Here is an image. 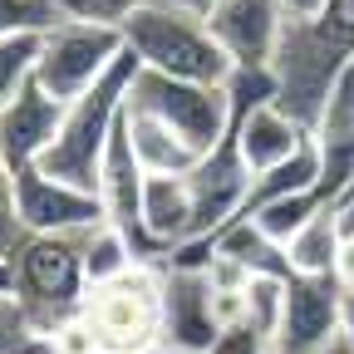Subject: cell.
Listing matches in <instances>:
<instances>
[{
	"mask_svg": "<svg viewBox=\"0 0 354 354\" xmlns=\"http://www.w3.org/2000/svg\"><path fill=\"white\" fill-rule=\"evenodd\" d=\"M123 128L148 172H192L232 128V94L216 84L167 79L138 64L123 99Z\"/></svg>",
	"mask_w": 354,
	"mask_h": 354,
	"instance_id": "obj_1",
	"label": "cell"
},
{
	"mask_svg": "<svg viewBox=\"0 0 354 354\" xmlns=\"http://www.w3.org/2000/svg\"><path fill=\"white\" fill-rule=\"evenodd\" d=\"M88 354H162L167 349V271L138 261L118 281L88 286L79 305Z\"/></svg>",
	"mask_w": 354,
	"mask_h": 354,
	"instance_id": "obj_2",
	"label": "cell"
},
{
	"mask_svg": "<svg viewBox=\"0 0 354 354\" xmlns=\"http://www.w3.org/2000/svg\"><path fill=\"white\" fill-rule=\"evenodd\" d=\"M354 59V0H330V6L286 30V44L276 55V84H281V109L295 113L305 128L315 123L335 74Z\"/></svg>",
	"mask_w": 354,
	"mask_h": 354,
	"instance_id": "obj_3",
	"label": "cell"
},
{
	"mask_svg": "<svg viewBox=\"0 0 354 354\" xmlns=\"http://www.w3.org/2000/svg\"><path fill=\"white\" fill-rule=\"evenodd\" d=\"M118 30H123V44L138 55V64L153 69V74L192 79V84H216V88H227L232 74H236V64L216 44V35L207 30V20L167 6V0H148V6H138Z\"/></svg>",
	"mask_w": 354,
	"mask_h": 354,
	"instance_id": "obj_4",
	"label": "cell"
},
{
	"mask_svg": "<svg viewBox=\"0 0 354 354\" xmlns=\"http://www.w3.org/2000/svg\"><path fill=\"white\" fill-rule=\"evenodd\" d=\"M133 74H138V55L123 50L118 64L94 88H88V94H79L64 109V123L55 133L50 153L39 158V167L50 172V177L99 192V162H104V148H109L113 128L123 118V99H128V88H133Z\"/></svg>",
	"mask_w": 354,
	"mask_h": 354,
	"instance_id": "obj_5",
	"label": "cell"
},
{
	"mask_svg": "<svg viewBox=\"0 0 354 354\" xmlns=\"http://www.w3.org/2000/svg\"><path fill=\"white\" fill-rule=\"evenodd\" d=\"M84 236H25L20 251L6 261L10 286H15L10 305L30 330H59L64 320L79 315V305L88 295Z\"/></svg>",
	"mask_w": 354,
	"mask_h": 354,
	"instance_id": "obj_6",
	"label": "cell"
},
{
	"mask_svg": "<svg viewBox=\"0 0 354 354\" xmlns=\"http://www.w3.org/2000/svg\"><path fill=\"white\" fill-rule=\"evenodd\" d=\"M128 50L123 30L104 25V20H74L64 15L59 25H50L39 35V55H35V84L44 88L50 99H59L64 109L88 94Z\"/></svg>",
	"mask_w": 354,
	"mask_h": 354,
	"instance_id": "obj_7",
	"label": "cell"
},
{
	"mask_svg": "<svg viewBox=\"0 0 354 354\" xmlns=\"http://www.w3.org/2000/svg\"><path fill=\"white\" fill-rule=\"evenodd\" d=\"M15 207L30 236H84L109 221V207L99 192L59 183L39 162L15 172Z\"/></svg>",
	"mask_w": 354,
	"mask_h": 354,
	"instance_id": "obj_8",
	"label": "cell"
},
{
	"mask_svg": "<svg viewBox=\"0 0 354 354\" xmlns=\"http://www.w3.org/2000/svg\"><path fill=\"white\" fill-rule=\"evenodd\" d=\"M207 30L236 69H276L290 15L281 10V0H216Z\"/></svg>",
	"mask_w": 354,
	"mask_h": 354,
	"instance_id": "obj_9",
	"label": "cell"
},
{
	"mask_svg": "<svg viewBox=\"0 0 354 354\" xmlns=\"http://www.w3.org/2000/svg\"><path fill=\"white\" fill-rule=\"evenodd\" d=\"M310 143L320 158V192L330 207H344L354 192V64H344L310 123Z\"/></svg>",
	"mask_w": 354,
	"mask_h": 354,
	"instance_id": "obj_10",
	"label": "cell"
},
{
	"mask_svg": "<svg viewBox=\"0 0 354 354\" xmlns=\"http://www.w3.org/2000/svg\"><path fill=\"white\" fill-rule=\"evenodd\" d=\"M339 305H344V286L335 276H290L281 330H276V354H320L325 344H335Z\"/></svg>",
	"mask_w": 354,
	"mask_h": 354,
	"instance_id": "obj_11",
	"label": "cell"
},
{
	"mask_svg": "<svg viewBox=\"0 0 354 354\" xmlns=\"http://www.w3.org/2000/svg\"><path fill=\"white\" fill-rule=\"evenodd\" d=\"M59 123H64V104L50 99L35 84V74H30V84L20 88L6 109H0V158L10 162V172L35 167L44 153H50Z\"/></svg>",
	"mask_w": 354,
	"mask_h": 354,
	"instance_id": "obj_12",
	"label": "cell"
},
{
	"mask_svg": "<svg viewBox=\"0 0 354 354\" xmlns=\"http://www.w3.org/2000/svg\"><path fill=\"white\" fill-rule=\"evenodd\" d=\"M221 320L212 305V281L202 266H167V349L212 354Z\"/></svg>",
	"mask_w": 354,
	"mask_h": 354,
	"instance_id": "obj_13",
	"label": "cell"
},
{
	"mask_svg": "<svg viewBox=\"0 0 354 354\" xmlns=\"http://www.w3.org/2000/svg\"><path fill=\"white\" fill-rule=\"evenodd\" d=\"M143 232L162 256L197 241V202H192L187 172H148L143 177Z\"/></svg>",
	"mask_w": 354,
	"mask_h": 354,
	"instance_id": "obj_14",
	"label": "cell"
},
{
	"mask_svg": "<svg viewBox=\"0 0 354 354\" xmlns=\"http://www.w3.org/2000/svg\"><path fill=\"white\" fill-rule=\"evenodd\" d=\"M339 246H344V227H339V207H325L305 221V227L281 246L290 276H335L339 266Z\"/></svg>",
	"mask_w": 354,
	"mask_h": 354,
	"instance_id": "obj_15",
	"label": "cell"
},
{
	"mask_svg": "<svg viewBox=\"0 0 354 354\" xmlns=\"http://www.w3.org/2000/svg\"><path fill=\"white\" fill-rule=\"evenodd\" d=\"M143 256L138 246H133L113 221H104V227H94L84 236V271H88V286H104V281H118L123 271H133Z\"/></svg>",
	"mask_w": 354,
	"mask_h": 354,
	"instance_id": "obj_16",
	"label": "cell"
},
{
	"mask_svg": "<svg viewBox=\"0 0 354 354\" xmlns=\"http://www.w3.org/2000/svg\"><path fill=\"white\" fill-rule=\"evenodd\" d=\"M330 202L320 197V187H310V192H290V197H276V202H266L256 216H246L251 221V227L266 236V241H276V246H286L300 227H305V221L310 216H315V212H325Z\"/></svg>",
	"mask_w": 354,
	"mask_h": 354,
	"instance_id": "obj_17",
	"label": "cell"
},
{
	"mask_svg": "<svg viewBox=\"0 0 354 354\" xmlns=\"http://www.w3.org/2000/svg\"><path fill=\"white\" fill-rule=\"evenodd\" d=\"M35 55H39V35H15L0 39V109H6L35 74Z\"/></svg>",
	"mask_w": 354,
	"mask_h": 354,
	"instance_id": "obj_18",
	"label": "cell"
},
{
	"mask_svg": "<svg viewBox=\"0 0 354 354\" xmlns=\"http://www.w3.org/2000/svg\"><path fill=\"white\" fill-rule=\"evenodd\" d=\"M59 20H64L59 0H0V39L44 35L50 25H59Z\"/></svg>",
	"mask_w": 354,
	"mask_h": 354,
	"instance_id": "obj_19",
	"label": "cell"
},
{
	"mask_svg": "<svg viewBox=\"0 0 354 354\" xmlns=\"http://www.w3.org/2000/svg\"><path fill=\"white\" fill-rule=\"evenodd\" d=\"M25 236L30 232H25V221H20V207H15V172H10L6 158H0V266L20 251Z\"/></svg>",
	"mask_w": 354,
	"mask_h": 354,
	"instance_id": "obj_20",
	"label": "cell"
},
{
	"mask_svg": "<svg viewBox=\"0 0 354 354\" xmlns=\"http://www.w3.org/2000/svg\"><path fill=\"white\" fill-rule=\"evenodd\" d=\"M138 6H148V0H59L64 15H74V20H104V25H123Z\"/></svg>",
	"mask_w": 354,
	"mask_h": 354,
	"instance_id": "obj_21",
	"label": "cell"
},
{
	"mask_svg": "<svg viewBox=\"0 0 354 354\" xmlns=\"http://www.w3.org/2000/svg\"><path fill=\"white\" fill-rule=\"evenodd\" d=\"M0 354H69V349L59 344V335H55V330H25L20 339H10Z\"/></svg>",
	"mask_w": 354,
	"mask_h": 354,
	"instance_id": "obj_22",
	"label": "cell"
},
{
	"mask_svg": "<svg viewBox=\"0 0 354 354\" xmlns=\"http://www.w3.org/2000/svg\"><path fill=\"white\" fill-rule=\"evenodd\" d=\"M335 281L344 290H354V232H344V246H339V266H335Z\"/></svg>",
	"mask_w": 354,
	"mask_h": 354,
	"instance_id": "obj_23",
	"label": "cell"
},
{
	"mask_svg": "<svg viewBox=\"0 0 354 354\" xmlns=\"http://www.w3.org/2000/svg\"><path fill=\"white\" fill-rule=\"evenodd\" d=\"M330 6V0H281V10L295 20V25H305V20H315L320 10Z\"/></svg>",
	"mask_w": 354,
	"mask_h": 354,
	"instance_id": "obj_24",
	"label": "cell"
},
{
	"mask_svg": "<svg viewBox=\"0 0 354 354\" xmlns=\"http://www.w3.org/2000/svg\"><path fill=\"white\" fill-rule=\"evenodd\" d=\"M339 335L354 349V290H344V305H339Z\"/></svg>",
	"mask_w": 354,
	"mask_h": 354,
	"instance_id": "obj_25",
	"label": "cell"
},
{
	"mask_svg": "<svg viewBox=\"0 0 354 354\" xmlns=\"http://www.w3.org/2000/svg\"><path fill=\"white\" fill-rule=\"evenodd\" d=\"M167 6H177V10H187V15H212V6H216V0H167Z\"/></svg>",
	"mask_w": 354,
	"mask_h": 354,
	"instance_id": "obj_26",
	"label": "cell"
},
{
	"mask_svg": "<svg viewBox=\"0 0 354 354\" xmlns=\"http://www.w3.org/2000/svg\"><path fill=\"white\" fill-rule=\"evenodd\" d=\"M339 227H344V232H354V197L339 207Z\"/></svg>",
	"mask_w": 354,
	"mask_h": 354,
	"instance_id": "obj_27",
	"label": "cell"
},
{
	"mask_svg": "<svg viewBox=\"0 0 354 354\" xmlns=\"http://www.w3.org/2000/svg\"><path fill=\"white\" fill-rule=\"evenodd\" d=\"M15 286H10V266H0V300H10Z\"/></svg>",
	"mask_w": 354,
	"mask_h": 354,
	"instance_id": "obj_28",
	"label": "cell"
},
{
	"mask_svg": "<svg viewBox=\"0 0 354 354\" xmlns=\"http://www.w3.org/2000/svg\"><path fill=\"white\" fill-rule=\"evenodd\" d=\"M320 354H354V349H349V344H344V335H339V339H335V344H325Z\"/></svg>",
	"mask_w": 354,
	"mask_h": 354,
	"instance_id": "obj_29",
	"label": "cell"
},
{
	"mask_svg": "<svg viewBox=\"0 0 354 354\" xmlns=\"http://www.w3.org/2000/svg\"><path fill=\"white\" fill-rule=\"evenodd\" d=\"M349 64H354V59H349ZM349 197H354V192H349Z\"/></svg>",
	"mask_w": 354,
	"mask_h": 354,
	"instance_id": "obj_30",
	"label": "cell"
}]
</instances>
